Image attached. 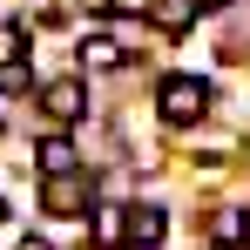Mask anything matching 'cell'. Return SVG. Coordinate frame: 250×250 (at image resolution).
Returning <instances> with one entry per match:
<instances>
[{"instance_id":"6da1fadb","label":"cell","mask_w":250,"mask_h":250,"mask_svg":"<svg viewBox=\"0 0 250 250\" xmlns=\"http://www.w3.org/2000/svg\"><path fill=\"white\" fill-rule=\"evenodd\" d=\"M156 108H163V122L189 128L209 115V88L196 82V75H163V88H156Z\"/></svg>"},{"instance_id":"7a4b0ae2","label":"cell","mask_w":250,"mask_h":250,"mask_svg":"<svg viewBox=\"0 0 250 250\" xmlns=\"http://www.w3.org/2000/svg\"><path fill=\"white\" fill-rule=\"evenodd\" d=\"M41 203L54 209V216H82V209L95 203V176H88V169H68V176H47V183H41Z\"/></svg>"},{"instance_id":"3957f363","label":"cell","mask_w":250,"mask_h":250,"mask_svg":"<svg viewBox=\"0 0 250 250\" xmlns=\"http://www.w3.org/2000/svg\"><path fill=\"white\" fill-rule=\"evenodd\" d=\"M41 115H47L54 128L82 122V115H88V88L75 82V75H61V82H47V88H41Z\"/></svg>"},{"instance_id":"277c9868","label":"cell","mask_w":250,"mask_h":250,"mask_svg":"<svg viewBox=\"0 0 250 250\" xmlns=\"http://www.w3.org/2000/svg\"><path fill=\"white\" fill-rule=\"evenodd\" d=\"M163 230H169V216H163L156 203H128V209H122V244H128V250H156Z\"/></svg>"},{"instance_id":"5b68a950","label":"cell","mask_w":250,"mask_h":250,"mask_svg":"<svg viewBox=\"0 0 250 250\" xmlns=\"http://www.w3.org/2000/svg\"><path fill=\"white\" fill-rule=\"evenodd\" d=\"M34 163H41V176H68V169H82V163H75V142H68V135H41Z\"/></svg>"},{"instance_id":"8992f818","label":"cell","mask_w":250,"mask_h":250,"mask_svg":"<svg viewBox=\"0 0 250 250\" xmlns=\"http://www.w3.org/2000/svg\"><path fill=\"white\" fill-rule=\"evenodd\" d=\"M82 61H88V68H122L128 54H122V41H108V34H88V41H82Z\"/></svg>"},{"instance_id":"52a82bcc","label":"cell","mask_w":250,"mask_h":250,"mask_svg":"<svg viewBox=\"0 0 250 250\" xmlns=\"http://www.w3.org/2000/svg\"><path fill=\"white\" fill-rule=\"evenodd\" d=\"M21 61H27V27L0 21V68H21Z\"/></svg>"},{"instance_id":"ba28073f","label":"cell","mask_w":250,"mask_h":250,"mask_svg":"<svg viewBox=\"0 0 250 250\" xmlns=\"http://www.w3.org/2000/svg\"><path fill=\"white\" fill-rule=\"evenodd\" d=\"M156 21H163L169 34H183V27L196 21V0H163V7H156Z\"/></svg>"},{"instance_id":"9c48e42d","label":"cell","mask_w":250,"mask_h":250,"mask_svg":"<svg viewBox=\"0 0 250 250\" xmlns=\"http://www.w3.org/2000/svg\"><path fill=\"white\" fill-rule=\"evenodd\" d=\"M95 244H122V209H102L95 216Z\"/></svg>"},{"instance_id":"30bf717a","label":"cell","mask_w":250,"mask_h":250,"mask_svg":"<svg viewBox=\"0 0 250 250\" xmlns=\"http://www.w3.org/2000/svg\"><path fill=\"white\" fill-rule=\"evenodd\" d=\"M216 244H244V216H237V209L216 216Z\"/></svg>"},{"instance_id":"8fae6325","label":"cell","mask_w":250,"mask_h":250,"mask_svg":"<svg viewBox=\"0 0 250 250\" xmlns=\"http://www.w3.org/2000/svg\"><path fill=\"white\" fill-rule=\"evenodd\" d=\"M108 7H115V14H149L156 0H108Z\"/></svg>"},{"instance_id":"7c38bea8","label":"cell","mask_w":250,"mask_h":250,"mask_svg":"<svg viewBox=\"0 0 250 250\" xmlns=\"http://www.w3.org/2000/svg\"><path fill=\"white\" fill-rule=\"evenodd\" d=\"M14 250H54V244H47V237H21Z\"/></svg>"},{"instance_id":"4fadbf2b","label":"cell","mask_w":250,"mask_h":250,"mask_svg":"<svg viewBox=\"0 0 250 250\" xmlns=\"http://www.w3.org/2000/svg\"><path fill=\"white\" fill-rule=\"evenodd\" d=\"M216 250H250V244H216Z\"/></svg>"},{"instance_id":"5bb4252c","label":"cell","mask_w":250,"mask_h":250,"mask_svg":"<svg viewBox=\"0 0 250 250\" xmlns=\"http://www.w3.org/2000/svg\"><path fill=\"white\" fill-rule=\"evenodd\" d=\"M0 223H7V203H0Z\"/></svg>"}]
</instances>
